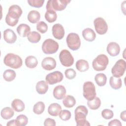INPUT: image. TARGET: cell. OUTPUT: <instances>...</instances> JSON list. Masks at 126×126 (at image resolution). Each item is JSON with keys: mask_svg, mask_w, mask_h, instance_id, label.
<instances>
[{"mask_svg": "<svg viewBox=\"0 0 126 126\" xmlns=\"http://www.w3.org/2000/svg\"><path fill=\"white\" fill-rule=\"evenodd\" d=\"M64 74L66 78L69 80L74 79L76 75V71L72 68H68L66 69Z\"/></svg>", "mask_w": 126, "mask_h": 126, "instance_id": "40", "label": "cell"}, {"mask_svg": "<svg viewBox=\"0 0 126 126\" xmlns=\"http://www.w3.org/2000/svg\"><path fill=\"white\" fill-rule=\"evenodd\" d=\"M63 78V73L59 71H55L48 74L45 77L46 82L49 85H54L61 82Z\"/></svg>", "mask_w": 126, "mask_h": 126, "instance_id": "12", "label": "cell"}, {"mask_svg": "<svg viewBox=\"0 0 126 126\" xmlns=\"http://www.w3.org/2000/svg\"><path fill=\"white\" fill-rule=\"evenodd\" d=\"M109 60L108 57L104 54L98 55L93 61L92 66L93 68L97 71L105 70L108 64Z\"/></svg>", "mask_w": 126, "mask_h": 126, "instance_id": "4", "label": "cell"}, {"mask_svg": "<svg viewBox=\"0 0 126 126\" xmlns=\"http://www.w3.org/2000/svg\"><path fill=\"white\" fill-rule=\"evenodd\" d=\"M95 81L96 84L99 86H104L107 81V77L105 74L102 73H97L95 75L94 77Z\"/></svg>", "mask_w": 126, "mask_h": 126, "instance_id": "31", "label": "cell"}, {"mask_svg": "<svg viewBox=\"0 0 126 126\" xmlns=\"http://www.w3.org/2000/svg\"><path fill=\"white\" fill-rule=\"evenodd\" d=\"M66 42L68 48L73 51L78 50L81 46L80 37L76 33H69L66 37Z\"/></svg>", "mask_w": 126, "mask_h": 126, "instance_id": "7", "label": "cell"}, {"mask_svg": "<svg viewBox=\"0 0 126 126\" xmlns=\"http://www.w3.org/2000/svg\"><path fill=\"white\" fill-rule=\"evenodd\" d=\"M38 64V61L36 58L33 56H28L25 59V64L30 68H35Z\"/></svg>", "mask_w": 126, "mask_h": 126, "instance_id": "26", "label": "cell"}, {"mask_svg": "<svg viewBox=\"0 0 126 126\" xmlns=\"http://www.w3.org/2000/svg\"><path fill=\"white\" fill-rule=\"evenodd\" d=\"M88 113L87 107L84 105L78 106L75 110V120L77 126H89V122L86 120Z\"/></svg>", "mask_w": 126, "mask_h": 126, "instance_id": "2", "label": "cell"}, {"mask_svg": "<svg viewBox=\"0 0 126 126\" xmlns=\"http://www.w3.org/2000/svg\"><path fill=\"white\" fill-rule=\"evenodd\" d=\"M120 117H121V119L124 121V122H126V111H124L123 112H122L121 113V114H120Z\"/></svg>", "mask_w": 126, "mask_h": 126, "instance_id": "44", "label": "cell"}, {"mask_svg": "<svg viewBox=\"0 0 126 126\" xmlns=\"http://www.w3.org/2000/svg\"><path fill=\"white\" fill-rule=\"evenodd\" d=\"M36 29L41 33H44L47 31L48 26L44 22L40 21L36 25Z\"/></svg>", "mask_w": 126, "mask_h": 126, "instance_id": "36", "label": "cell"}, {"mask_svg": "<svg viewBox=\"0 0 126 126\" xmlns=\"http://www.w3.org/2000/svg\"><path fill=\"white\" fill-rule=\"evenodd\" d=\"M66 94V89L65 87L61 85L56 86L53 90L54 97L58 100L62 99L65 97Z\"/></svg>", "mask_w": 126, "mask_h": 126, "instance_id": "17", "label": "cell"}, {"mask_svg": "<svg viewBox=\"0 0 126 126\" xmlns=\"http://www.w3.org/2000/svg\"><path fill=\"white\" fill-rule=\"evenodd\" d=\"M61 64L65 67L71 66L74 63V58L70 52L66 49L62 50L59 54Z\"/></svg>", "mask_w": 126, "mask_h": 126, "instance_id": "10", "label": "cell"}, {"mask_svg": "<svg viewBox=\"0 0 126 126\" xmlns=\"http://www.w3.org/2000/svg\"><path fill=\"white\" fill-rule=\"evenodd\" d=\"M28 20L30 22L35 24L40 19V14L36 10H32L28 14Z\"/></svg>", "mask_w": 126, "mask_h": 126, "instance_id": "23", "label": "cell"}, {"mask_svg": "<svg viewBox=\"0 0 126 126\" xmlns=\"http://www.w3.org/2000/svg\"><path fill=\"white\" fill-rule=\"evenodd\" d=\"M48 90V83L45 81H38L36 85V90L40 94H45Z\"/></svg>", "mask_w": 126, "mask_h": 126, "instance_id": "22", "label": "cell"}, {"mask_svg": "<svg viewBox=\"0 0 126 126\" xmlns=\"http://www.w3.org/2000/svg\"><path fill=\"white\" fill-rule=\"evenodd\" d=\"M109 84L112 89L118 90L120 89L122 86V80L120 77L117 78L111 76L109 79Z\"/></svg>", "mask_w": 126, "mask_h": 126, "instance_id": "25", "label": "cell"}, {"mask_svg": "<svg viewBox=\"0 0 126 126\" xmlns=\"http://www.w3.org/2000/svg\"><path fill=\"white\" fill-rule=\"evenodd\" d=\"M52 34L53 36L57 39L61 40L64 37V30L63 26L60 24H56L52 27Z\"/></svg>", "mask_w": 126, "mask_h": 126, "instance_id": "13", "label": "cell"}, {"mask_svg": "<svg viewBox=\"0 0 126 126\" xmlns=\"http://www.w3.org/2000/svg\"><path fill=\"white\" fill-rule=\"evenodd\" d=\"M101 116L104 119L109 120L112 119L113 117L114 113L111 110L108 109H105L102 111Z\"/></svg>", "mask_w": 126, "mask_h": 126, "instance_id": "39", "label": "cell"}, {"mask_svg": "<svg viewBox=\"0 0 126 126\" xmlns=\"http://www.w3.org/2000/svg\"><path fill=\"white\" fill-rule=\"evenodd\" d=\"M83 38L88 41H93L96 37V34L93 30L90 28L85 29L82 32Z\"/></svg>", "mask_w": 126, "mask_h": 126, "instance_id": "18", "label": "cell"}, {"mask_svg": "<svg viewBox=\"0 0 126 126\" xmlns=\"http://www.w3.org/2000/svg\"><path fill=\"white\" fill-rule=\"evenodd\" d=\"M45 19L49 23H53L55 22L57 18V14L56 11L54 10L49 9L47 10L45 14Z\"/></svg>", "mask_w": 126, "mask_h": 126, "instance_id": "32", "label": "cell"}, {"mask_svg": "<svg viewBox=\"0 0 126 126\" xmlns=\"http://www.w3.org/2000/svg\"><path fill=\"white\" fill-rule=\"evenodd\" d=\"M107 51L111 56H117L119 54L120 52V46L116 42H111L107 45Z\"/></svg>", "mask_w": 126, "mask_h": 126, "instance_id": "16", "label": "cell"}, {"mask_svg": "<svg viewBox=\"0 0 126 126\" xmlns=\"http://www.w3.org/2000/svg\"><path fill=\"white\" fill-rule=\"evenodd\" d=\"M41 66L45 70L48 71L51 70L56 67V61L52 57H46L42 61Z\"/></svg>", "mask_w": 126, "mask_h": 126, "instance_id": "14", "label": "cell"}, {"mask_svg": "<svg viewBox=\"0 0 126 126\" xmlns=\"http://www.w3.org/2000/svg\"><path fill=\"white\" fill-rule=\"evenodd\" d=\"M70 2L69 0H49L47 2L46 8L47 10L62 11L65 8Z\"/></svg>", "mask_w": 126, "mask_h": 126, "instance_id": "5", "label": "cell"}, {"mask_svg": "<svg viewBox=\"0 0 126 126\" xmlns=\"http://www.w3.org/2000/svg\"><path fill=\"white\" fill-rule=\"evenodd\" d=\"M126 63L125 60L120 59L116 62L111 69V72L115 77H120L122 76L126 70Z\"/></svg>", "mask_w": 126, "mask_h": 126, "instance_id": "9", "label": "cell"}, {"mask_svg": "<svg viewBox=\"0 0 126 126\" xmlns=\"http://www.w3.org/2000/svg\"><path fill=\"white\" fill-rule=\"evenodd\" d=\"M28 123L27 117L24 115L18 116L16 119V123L17 126H25Z\"/></svg>", "mask_w": 126, "mask_h": 126, "instance_id": "35", "label": "cell"}, {"mask_svg": "<svg viewBox=\"0 0 126 126\" xmlns=\"http://www.w3.org/2000/svg\"><path fill=\"white\" fill-rule=\"evenodd\" d=\"M45 107V104L42 101H38L33 105V111L35 114L40 115L44 112Z\"/></svg>", "mask_w": 126, "mask_h": 126, "instance_id": "34", "label": "cell"}, {"mask_svg": "<svg viewBox=\"0 0 126 126\" xmlns=\"http://www.w3.org/2000/svg\"><path fill=\"white\" fill-rule=\"evenodd\" d=\"M109 126H121L122 124L121 122L118 120V119H114L113 120L111 121H110L108 123V125Z\"/></svg>", "mask_w": 126, "mask_h": 126, "instance_id": "42", "label": "cell"}, {"mask_svg": "<svg viewBox=\"0 0 126 126\" xmlns=\"http://www.w3.org/2000/svg\"><path fill=\"white\" fill-rule=\"evenodd\" d=\"M61 110V106L57 103H53L50 104L48 108V112L49 114L52 116H58Z\"/></svg>", "mask_w": 126, "mask_h": 126, "instance_id": "19", "label": "cell"}, {"mask_svg": "<svg viewBox=\"0 0 126 126\" xmlns=\"http://www.w3.org/2000/svg\"><path fill=\"white\" fill-rule=\"evenodd\" d=\"M16 74L14 70L12 69H6L3 73V77L4 79L7 82L13 81L16 77Z\"/></svg>", "mask_w": 126, "mask_h": 126, "instance_id": "33", "label": "cell"}, {"mask_svg": "<svg viewBox=\"0 0 126 126\" xmlns=\"http://www.w3.org/2000/svg\"><path fill=\"white\" fill-rule=\"evenodd\" d=\"M60 118L63 121L69 120L71 118V113L69 110L64 109L61 110L59 114Z\"/></svg>", "mask_w": 126, "mask_h": 126, "instance_id": "37", "label": "cell"}, {"mask_svg": "<svg viewBox=\"0 0 126 126\" xmlns=\"http://www.w3.org/2000/svg\"><path fill=\"white\" fill-rule=\"evenodd\" d=\"M4 40L8 43H14L17 39V35L11 29H7L4 31L3 33Z\"/></svg>", "mask_w": 126, "mask_h": 126, "instance_id": "15", "label": "cell"}, {"mask_svg": "<svg viewBox=\"0 0 126 126\" xmlns=\"http://www.w3.org/2000/svg\"><path fill=\"white\" fill-rule=\"evenodd\" d=\"M22 14L21 8L18 5H11L8 9V12L5 17V22L10 26H15L18 22L19 19Z\"/></svg>", "mask_w": 126, "mask_h": 126, "instance_id": "1", "label": "cell"}, {"mask_svg": "<svg viewBox=\"0 0 126 126\" xmlns=\"http://www.w3.org/2000/svg\"><path fill=\"white\" fill-rule=\"evenodd\" d=\"M7 126H17L16 123V120H12L7 122L6 124Z\"/></svg>", "mask_w": 126, "mask_h": 126, "instance_id": "43", "label": "cell"}, {"mask_svg": "<svg viewBox=\"0 0 126 126\" xmlns=\"http://www.w3.org/2000/svg\"><path fill=\"white\" fill-rule=\"evenodd\" d=\"M30 27L25 24H21L17 28V32L18 34L23 37L27 36L28 34L30 32Z\"/></svg>", "mask_w": 126, "mask_h": 126, "instance_id": "20", "label": "cell"}, {"mask_svg": "<svg viewBox=\"0 0 126 126\" xmlns=\"http://www.w3.org/2000/svg\"><path fill=\"white\" fill-rule=\"evenodd\" d=\"M11 105L13 110L18 112L23 111L25 108L24 103L19 99H14L11 102Z\"/></svg>", "mask_w": 126, "mask_h": 126, "instance_id": "21", "label": "cell"}, {"mask_svg": "<svg viewBox=\"0 0 126 126\" xmlns=\"http://www.w3.org/2000/svg\"><path fill=\"white\" fill-rule=\"evenodd\" d=\"M77 69L80 72H85L88 70L89 68V64L86 60H78L75 64Z\"/></svg>", "mask_w": 126, "mask_h": 126, "instance_id": "24", "label": "cell"}, {"mask_svg": "<svg viewBox=\"0 0 126 126\" xmlns=\"http://www.w3.org/2000/svg\"><path fill=\"white\" fill-rule=\"evenodd\" d=\"M28 40L33 43L38 42L41 39V35L37 32H30L27 35Z\"/></svg>", "mask_w": 126, "mask_h": 126, "instance_id": "28", "label": "cell"}, {"mask_svg": "<svg viewBox=\"0 0 126 126\" xmlns=\"http://www.w3.org/2000/svg\"><path fill=\"white\" fill-rule=\"evenodd\" d=\"M63 103L65 107L71 108L73 107L76 104V100L73 96L67 95L64 97L63 100Z\"/></svg>", "mask_w": 126, "mask_h": 126, "instance_id": "29", "label": "cell"}, {"mask_svg": "<svg viewBox=\"0 0 126 126\" xmlns=\"http://www.w3.org/2000/svg\"><path fill=\"white\" fill-rule=\"evenodd\" d=\"M29 4L33 7L39 8L42 6L44 0H28Z\"/></svg>", "mask_w": 126, "mask_h": 126, "instance_id": "38", "label": "cell"}, {"mask_svg": "<svg viewBox=\"0 0 126 126\" xmlns=\"http://www.w3.org/2000/svg\"><path fill=\"white\" fill-rule=\"evenodd\" d=\"M14 115L13 110L9 107H6L2 109L0 112L1 117L5 120H8L11 118Z\"/></svg>", "mask_w": 126, "mask_h": 126, "instance_id": "27", "label": "cell"}, {"mask_svg": "<svg viewBox=\"0 0 126 126\" xmlns=\"http://www.w3.org/2000/svg\"><path fill=\"white\" fill-rule=\"evenodd\" d=\"M3 63L6 66L14 69H18L21 67L23 64L21 58L13 53L6 54L4 58Z\"/></svg>", "mask_w": 126, "mask_h": 126, "instance_id": "3", "label": "cell"}, {"mask_svg": "<svg viewBox=\"0 0 126 126\" xmlns=\"http://www.w3.org/2000/svg\"><path fill=\"white\" fill-rule=\"evenodd\" d=\"M83 96L88 100H92L96 96L95 86L92 82L87 81L83 87Z\"/></svg>", "mask_w": 126, "mask_h": 126, "instance_id": "8", "label": "cell"}, {"mask_svg": "<svg viewBox=\"0 0 126 126\" xmlns=\"http://www.w3.org/2000/svg\"><path fill=\"white\" fill-rule=\"evenodd\" d=\"M44 126H56V122L54 119H52L50 118H47L45 120L44 122Z\"/></svg>", "mask_w": 126, "mask_h": 126, "instance_id": "41", "label": "cell"}, {"mask_svg": "<svg viewBox=\"0 0 126 126\" xmlns=\"http://www.w3.org/2000/svg\"><path fill=\"white\" fill-rule=\"evenodd\" d=\"M87 105L90 109L96 110L99 108L101 105V100L98 97H95L92 100H88Z\"/></svg>", "mask_w": 126, "mask_h": 126, "instance_id": "30", "label": "cell"}, {"mask_svg": "<svg viewBox=\"0 0 126 126\" xmlns=\"http://www.w3.org/2000/svg\"><path fill=\"white\" fill-rule=\"evenodd\" d=\"M95 30L99 34H104L108 30V25L105 20L101 17H97L94 21Z\"/></svg>", "mask_w": 126, "mask_h": 126, "instance_id": "11", "label": "cell"}, {"mask_svg": "<svg viewBox=\"0 0 126 126\" xmlns=\"http://www.w3.org/2000/svg\"><path fill=\"white\" fill-rule=\"evenodd\" d=\"M59 49V44L54 40L48 38L42 43V50L46 54H52L57 52Z\"/></svg>", "mask_w": 126, "mask_h": 126, "instance_id": "6", "label": "cell"}]
</instances>
